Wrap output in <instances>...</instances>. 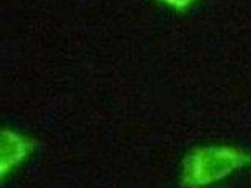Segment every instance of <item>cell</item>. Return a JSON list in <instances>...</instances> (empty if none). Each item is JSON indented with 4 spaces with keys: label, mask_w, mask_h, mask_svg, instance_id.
Instances as JSON below:
<instances>
[{
    "label": "cell",
    "mask_w": 251,
    "mask_h": 188,
    "mask_svg": "<svg viewBox=\"0 0 251 188\" xmlns=\"http://www.w3.org/2000/svg\"><path fill=\"white\" fill-rule=\"evenodd\" d=\"M251 167V152L228 145H206L190 150L180 169L184 188H204Z\"/></svg>",
    "instance_id": "1"
},
{
    "label": "cell",
    "mask_w": 251,
    "mask_h": 188,
    "mask_svg": "<svg viewBox=\"0 0 251 188\" xmlns=\"http://www.w3.org/2000/svg\"><path fill=\"white\" fill-rule=\"evenodd\" d=\"M34 149L35 141L27 135L0 128V183L25 162Z\"/></svg>",
    "instance_id": "2"
},
{
    "label": "cell",
    "mask_w": 251,
    "mask_h": 188,
    "mask_svg": "<svg viewBox=\"0 0 251 188\" xmlns=\"http://www.w3.org/2000/svg\"><path fill=\"white\" fill-rule=\"evenodd\" d=\"M164 7L176 13H185L192 9L200 0H155Z\"/></svg>",
    "instance_id": "3"
}]
</instances>
